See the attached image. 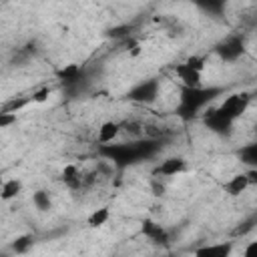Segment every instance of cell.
I'll return each instance as SVG.
<instances>
[{"mask_svg":"<svg viewBox=\"0 0 257 257\" xmlns=\"http://www.w3.org/2000/svg\"><path fill=\"white\" fill-rule=\"evenodd\" d=\"M251 94L249 92H233V94H229V96H225L217 106L221 108V112L227 116V118H231L233 122H237L245 112H247V108H249V104H251Z\"/></svg>","mask_w":257,"mask_h":257,"instance_id":"cell-5","label":"cell"},{"mask_svg":"<svg viewBox=\"0 0 257 257\" xmlns=\"http://www.w3.org/2000/svg\"><path fill=\"white\" fill-rule=\"evenodd\" d=\"M245 175H247V179H249L251 185H257V169H247Z\"/></svg>","mask_w":257,"mask_h":257,"instance_id":"cell-21","label":"cell"},{"mask_svg":"<svg viewBox=\"0 0 257 257\" xmlns=\"http://www.w3.org/2000/svg\"><path fill=\"white\" fill-rule=\"evenodd\" d=\"M175 74L181 80V86H191V88L203 86V70H197L187 62L175 64Z\"/></svg>","mask_w":257,"mask_h":257,"instance_id":"cell-8","label":"cell"},{"mask_svg":"<svg viewBox=\"0 0 257 257\" xmlns=\"http://www.w3.org/2000/svg\"><path fill=\"white\" fill-rule=\"evenodd\" d=\"M193 4L201 12H205L207 16H213V18H219L227 8V0H193Z\"/></svg>","mask_w":257,"mask_h":257,"instance_id":"cell-13","label":"cell"},{"mask_svg":"<svg viewBox=\"0 0 257 257\" xmlns=\"http://www.w3.org/2000/svg\"><path fill=\"white\" fill-rule=\"evenodd\" d=\"M28 245H32V237H30V235H24V237H18V239L14 241L12 249H14L16 253H24V251L28 249Z\"/></svg>","mask_w":257,"mask_h":257,"instance_id":"cell-18","label":"cell"},{"mask_svg":"<svg viewBox=\"0 0 257 257\" xmlns=\"http://www.w3.org/2000/svg\"><path fill=\"white\" fill-rule=\"evenodd\" d=\"M243 255L245 257H257V241H249L247 247L243 249Z\"/></svg>","mask_w":257,"mask_h":257,"instance_id":"cell-20","label":"cell"},{"mask_svg":"<svg viewBox=\"0 0 257 257\" xmlns=\"http://www.w3.org/2000/svg\"><path fill=\"white\" fill-rule=\"evenodd\" d=\"M249 187H251V183H249V179H247L245 173H237V175H233V177L223 185L225 193L231 195V197H239V195L245 193Z\"/></svg>","mask_w":257,"mask_h":257,"instance_id":"cell-12","label":"cell"},{"mask_svg":"<svg viewBox=\"0 0 257 257\" xmlns=\"http://www.w3.org/2000/svg\"><path fill=\"white\" fill-rule=\"evenodd\" d=\"M237 159L247 167V169H257V139L243 145L237 151Z\"/></svg>","mask_w":257,"mask_h":257,"instance_id":"cell-14","label":"cell"},{"mask_svg":"<svg viewBox=\"0 0 257 257\" xmlns=\"http://www.w3.org/2000/svg\"><path fill=\"white\" fill-rule=\"evenodd\" d=\"M163 147V141L159 139H128V141H114L108 145H98V155L102 159H108L114 169L122 171L126 167H133L141 161L153 159Z\"/></svg>","mask_w":257,"mask_h":257,"instance_id":"cell-1","label":"cell"},{"mask_svg":"<svg viewBox=\"0 0 257 257\" xmlns=\"http://www.w3.org/2000/svg\"><path fill=\"white\" fill-rule=\"evenodd\" d=\"M159 92H161V80L159 78H143L128 88L126 98L137 102V104H153L159 98Z\"/></svg>","mask_w":257,"mask_h":257,"instance_id":"cell-4","label":"cell"},{"mask_svg":"<svg viewBox=\"0 0 257 257\" xmlns=\"http://www.w3.org/2000/svg\"><path fill=\"white\" fill-rule=\"evenodd\" d=\"M215 54L223 62H237L245 54V36L241 32H231L215 44Z\"/></svg>","mask_w":257,"mask_h":257,"instance_id":"cell-3","label":"cell"},{"mask_svg":"<svg viewBox=\"0 0 257 257\" xmlns=\"http://www.w3.org/2000/svg\"><path fill=\"white\" fill-rule=\"evenodd\" d=\"M32 205L38 209V211H48L52 207V197L46 189H38L32 193Z\"/></svg>","mask_w":257,"mask_h":257,"instance_id":"cell-16","label":"cell"},{"mask_svg":"<svg viewBox=\"0 0 257 257\" xmlns=\"http://www.w3.org/2000/svg\"><path fill=\"white\" fill-rule=\"evenodd\" d=\"M231 251H233V245L221 241V243H211V245L197 247L195 255H199V257H227Z\"/></svg>","mask_w":257,"mask_h":257,"instance_id":"cell-11","label":"cell"},{"mask_svg":"<svg viewBox=\"0 0 257 257\" xmlns=\"http://www.w3.org/2000/svg\"><path fill=\"white\" fill-rule=\"evenodd\" d=\"M185 171H187V161L183 157H167L155 167L153 175L155 177H177V175H183Z\"/></svg>","mask_w":257,"mask_h":257,"instance_id":"cell-7","label":"cell"},{"mask_svg":"<svg viewBox=\"0 0 257 257\" xmlns=\"http://www.w3.org/2000/svg\"><path fill=\"white\" fill-rule=\"evenodd\" d=\"M56 78H58V82H60L66 90L78 88L80 82H82V78H84V70H82L80 64H74V62H72V64H64L62 68L56 70Z\"/></svg>","mask_w":257,"mask_h":257,"instance_id":"cell-6","label":"cell"},{"mask_svg":"<svg viewBox=\"0 0 257 257\" xmlns=\"http://www.w3.org/2000/svg\"><path fill=\"white\" fill-rule=\"evenodd\" d=\"M255 10H257V2H255Z\"/></svg>","mask_w":257,"mask_h":257,"instance_id":"cell-22","label":"cell"},{"mask_svg":"<svg viewBox=\"0 0 257 257\" xmlns=\"http://www.w3.org/2000/svg\"><path fill=\"white\" fill-rule=\"evenodd\" d=\"M120 135H122L120 120H104L96 128V143L98 145H108V143H114Z\"/></svg>","mask_w":257,"mask_h":257,"instance_id":"cell-9","label":"cell"},{"mask_svg":"<svg viewBox=\"0 0 257 257\" xmlns=\"http://www.w3.org/2000/svg\"><path fill=\"white\" fill-rule=\"evenodd\" d=\"M223 94L221 86H181L179 92V104H177V116L183 120H193L199 116L217 96Z\"/></svg>","mask_w":257,"mask_h":257,"instance_id":"cell-2","label":"cell"},{"mask_svg":"<svg viewBox=\"0 0 257 257\" xmlns=\"http://www.w3.org/2000/svg\"><path fill=\"white\" fill-rule=\"evenodd\" d=\"M108 219H110V211H108V207H98V209H94V211L88 215L86 223H88L90 227H102V225H106Z\"/></svg>","mask_w":257,"mask_h":257,"instance_id":"cell-17","label":"cell"},{"mask_svg":"<svg viewBox=\"0 0 257 257\" xmlns=\"http://www.w3.org/2000/svg\"><path fill=\"white\" fill-rule=\"evenodd\" d=\"M141 229H143V235H145L149 241H153V243H167V241H169L167 229H165L163 225L151 221V219H145Z\"/></svg>","mask_w":257,"mask_h":257,"instance_id":"cell-10","label":"cell"},{"mask_svg":"<svg viewBox=\"0 0 257 257\" xmlns=\"http://www.w3.org/2000/svg\"><path fill=\"white\" fill-rule=\"evenodd\" d=\"M20 193H22V181H20V179L12 177V179H6V181L2 183V193H0L2 201L16 199Z\"/></svg>","mask_w":257,"mask_h":257,"instance_id":"cell-15","label":"cell"},{"mask_svg":"<svg viewBox=\"0 0 257 257\" xmlns=\"http://www.w3.org/2000/svg\"><path fill=\"white\" fill-rule=\"evenodd\" d=\"M48 96H50V88L48 86H42L40 90H34L30 98H32V102H44Z\"/></svg>","mask_w":257,"mask_h":257,"instance_id":"cell-19","label":"cell"}]
</instances>
